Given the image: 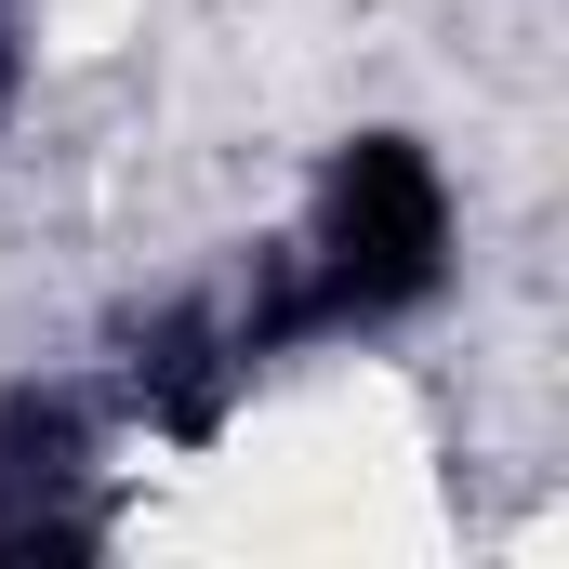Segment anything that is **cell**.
<instances>
[{
  "instance_id": "6da1fadb",
  "label": "cell",
  "mask_w": 569,
  "mask_h": 569,
  "mask_svg": "<svg viewBox=\"0 0 569 569\" xmlns=\"http://www.w3.org/2000/svg\"><path fill=\"white\" fill-rule=\"evenodd\" d=\"M450 266V199H437V159L411 133H358L331 159V212H318V279H291L305 331H345V318H398L425 305Z\"/></svg>"
},
{
  "instance_id": "7a4b0ae2",
  "label": "cell",
  "mask_w": 569,
  "mask_h": 569,
  "mask_svg": "<svg viewBox=\"0 0 569 569\" xmlns=\"http://www.w3.org/2000/svg\"><path fill=\"white\" fill-rule=\"evenodd\" d=\"M239 371H252L239 318L172 305V318H146V331H133V398H146V425H159V437H212V425H226V398H239Z\"/></svg>"
},
{
  "instance_id": "3957f363",
  "label": "cell",
  "mask_w": 569,
  "mask_h": 569,
  "mask_svg": "<svg viewBox=\"0 0 569 569\" xmlns=\"http://www.w3.org/2000/svg\"><path fill=\"white\" fill-rule=\"evenodd\" d=\"M13 67H27V0H0V107H13Z\"/></svg>"
}]
</instances>
